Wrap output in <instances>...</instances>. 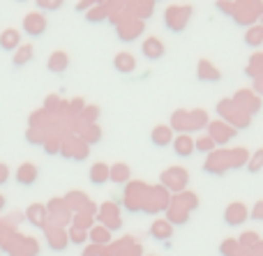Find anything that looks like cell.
<instances>
[{
    "instance_id": "obj_1",
    "label": "cell",
    "mask_w": 263,
    "mask_h": 256,
    "mask_svg": "<svg viewBox=\"0 0 263 256\" xmlns=\"http://www.w3.org/2000/svg\"><path fill=\"white\" fill-rule=\"evenodd\" d=\"M199 208V196L194 192H180V194H173V199L168 201L166 208V220L171 224H185L187 217H190L192 210Z\"/></svg>"
},
{
    "instance_id": "obj_2",
    "label": "cell",
    "mask_w": 263,
    "mask_h": 256,
    "mask_svg": "<svg viewBox=\"0 0 263 256\" xmlns=\"http://www.w3.org/2000/svg\"><path fill=\"white\" fill-rule=\"evenodd\" d=\"M217 115L227 125H231L233 129H245V127H250V123H252V115L245 113V111H242L233 100H229V97L217 104Z\"/></svg>"
},
{
    "instance_id": "obj_3",
    "label": "cell",
    "mask_w": 263,
    "mask_h": 256,
    "mask_svg": "<svg viewBox=\"0 0 263 256\" xmlns=\"http://www.w3.org/2000/svg\"><path fill=\"white\" fill-rule=\"evenodd\" d=\"M233 21L240 26H254L263 16V0H233Z\"/></svg>"
},
{
    "instance_id": "obj_4",
    "label": "cell",
    "mask_w": 263,
    "mask_h": 256,
    "mask_svg": "<svg viewBox=\"0 0 263 256\" xmlns=\"http://www.w3.org/2000/svg\"><path fill=\"white\" fill-rule=\"evenodd\" d=\"M159 183H162V187L166 189V192L180 194V192H185L187 183H190V173H187V169H182V166H168L162 173Z\"/></svg>"
},
{
    "instance_id": "obj_5",
    "label": "cell",
    "mask_w": 263,
    "mask_h": 256,
    "mask_svg": "<svg viewBox=\"0 0 263 256\" xmlns=\"http://www.w3.org/2000/svg\"><path fill=\"white\" fill-rule=\"evenodd\" d=\"M190 16H192V7H187V5H171L164 12V26L171 32H180L185 30Z\"/></svg>"
},
{
    "instance_id": "obj_6",
    "label": "cell",
    "mask_w": 263,
    "mask_h": 256,
    "mask_svg": "<svg viewBox=\"0 0 263 256\" xmlns=\"http://www.w3.org/2000/svg\"><path fill=\"white\" fill-rule=\"evenodd\" d=\"M116 28H118V37L123 42H132L136 40V37L143 32V21L141 18H136L134 14L125 12L120 18H116Z\"/></svg>"
},
{
    "instance_id": "obj_7",
    "label": "cell",
    "mask_w": 263,
    "mask_h": 256,
    "mask_svg": "<svg viewBox=\"0 0 263 256\" xmlns=\"http://www.w3.org/2000/svg\"><path fill=\"white\" fill-rule=\"evenodd\" d=\"M60 155L69 157V160L83 162L88 157V143L81 136H67L63 139V146H60Z\"/></svg>"
},
{
    "instance_id": "obj_8",
    "label": "cell",
    "mask_w": 263,
    "mask_h": 256,
    "mask_svg": "<svg viewBox=\"0 0 263 256\" xmlns=\"http://www.w3.org/2000/svg\"><path fill=\"white\" fill-rule=\"evenodd\" d=\"M97 220H100L102 226H106L109 231H118L123 226V220H120V210L114 201H106L100 206L97 210Z\"/></svg>"
},
{
    "instance_id": "obj_9",
    "label": "cell",
    "mask_w": 263,
    "mask_h": 256,
    "mask_svg": "<svg viewBox=\"0 0 263 256\" xmlns=\"http://www.w3.org/2000/svg\"><path fill=\"white\" fill-rule=\"evenodd\" d=\"M208 136L215 141V146H224V143H229L231 139H236L238 129H233L231 125H227L224 120H210L208 123Z\"/></svg>"
},
{
    "instance_id": "obj_10",
    "label": "cell",
    "mask_w": 263,
    "mask_h": 256,
    "mask_svg": "<svg viewBox=\"0 0 263 256\" xmlns=\"http://www.w3.org/2000/svg\"><path fill=\"white\" fill-rule=\"evenodd\" d=\"M229 169H231V164H229V150L210 152L208 160H205V164H203L205 173H213V175H222V173H227Z\"/></svg>"
},
{
    "instance_id": "obj_11",
    "label": "cell",
    "mask_w": 263,
    "mask_h": 256,
    "mask_svg": "<svg viewBox=\"0 0 263 256\" xmlns=\"http://www.w3.org/2000/svg\"><path fill=\"white\" fill-rule=\"evenodd\" d=\"M233 102H236L238 106H240L245 113H256V111H261V97L259 95H254L252 90H238L236 95L231 97Z\"/></svg>"
},
{
    "instance_id": "obj_12",
    "label": "cell",
    "mask_w": 263,
    "mask_h": 256,
    "mask_svg": "<svg viewBox=\"0 0 263 256\" xmlns=\"http://www.w3.org/2000/svg\"><path fill=\"white\" fill-rule=\"evenodd\" d=\"M247 217H250V210H247L245 203L236 201V203H229L227 210H224V222H227L229 226H240L247 222Z\"/></svg>"
},
{
    "instance_id": "obj_13",
    "label": "cell",
    "mask_w": 263,
    "mask_h": 256,
    "mask_svg": "<svg viewBox=\"0 0 263 256\" xmlns=\"http://www.w3.org/2000/svg\"><path fill=\"white\" fill-rule=\"evenodd\" d=\"M23 30L30 37H40L46 30V16L42 12H30L23 16Z\"/></svg>"
},
{
    "instance_id": "obj_14",
    "label": "cell",
    "mask_w": 263,
    "mask_h": 256,
    "mask_svg": "<svg viewBox=\"0 0 263 256\" xmlns=\"http://www.w3.org/2000/svg\"><path fill=\"white\" fill-rule=\"evenodd\" d=\"M44 233H46V243H49V247L53 249V252H63L69 245L67 231H63V226H46Z\"/></svg>"
},
{
    "instance_id": "obj_15",
    "label": "cell",
    "mask_w": 263,
    "mask_h": 256,
    "mask_svg": "<svg viewBox=\"0 0 263 256\" xmlns=\"http://www.w3.org/2000/svg\"><path fill=\"white\" fill-rule=\"evenodd\" d=\"M37 178H40V169H37L35 164H30V162H23V164L16 169V183L21 185V187L35 185Z\"/></svg>"
},
{
    "instance_id": "obj_16",
    "label": "cell",
    "mask_w": 263,
    "mask_h": 256,
    "mask_svg": "<svg viewBox=\"0 0 263 256\" xmlns=\"http://www.w3.org/2000/svg\"><path fill=\"white\" fill-rule=\"evenodd\" d=\"M26 220L30 222L32 226H37V229H46L49 210H46V206H42V203H32V206H28V210H26Z\"/></svg>"
},
{
    "instance_id": "obj_17",
    "label": "cell",
    "mask_w": 263,
    "mask_h": 256,
    "mask_svg": "<svg viewBox=\"0 0 263 256\" xmlns=\"http://www.w3.org/2000/svg\"><path fill=\"white\" fill-rule=\"evenodd\" d=\"M173 152L178 157H192V152H196L192 134H178V136H173Z\"/></svg>"
},
{
    "instance_id": "obj_18",
    "label": "cell",
    "mask_w": 263,
    "mask_h": 256,
    "mask_svg": "<svg viewBox=\"0 0 263 256\" xmlns=\"http://www.w3.org/2000/svg\"><path fill=\"white\" fill-rule=\"evenodd\" d=\"M150 235L159 243H168L173 235V224L168 220H155L153 226H150Z\"/></svg>"
},
{
    "instance_id": "obj_19",
    "label": "cell",
    "mask_w": 263,
    "mask_h": 256,
    "mask_svg": "<svg viewBox=\"0 0 263 256\" xmlns=\"http://www.w3.org/2000/svg\"><path fill=\"white\" fill-rule=\"evenodd\" d=\"M114 247V254L116 256H141L143 254V247L139 243H134V238H123L120 243L111 245Z\"/></svg>"
},
{
    "instance_id": "obj_20",
    "label": "cell",
    "mask_w": 263,
    "mask_h": 256,
    "mask_svg": "<svg viewBox=\"0 0 263 256\" xmlns=\"http://www.w3.org/2000/svg\"><path fill=\"white\" fill-rule=\"evenodd\" d=\"M141 51H143V55L148 60H159L164 55V42L159 37H148L143 42V46H141Z\"/></svg>"
},
{
    "instance_id": "obj_21",
    "label": "cell",
    "mask_w": 263,
    "mask_h": 256,
    "mask_svg": "<svg viewBox=\"0 0 263 256\" xmlns=\"http://www.w3.org/2000/svg\"><path fill=\"white\" fill-rule=\"evenodd\" d=\"M168 127L173 129V132H180V134H190L192 127H190V111L185 109H178L176 113L171 115V125Z\"/></svg>"
},
{
    "instance_id": "obj_22",
    "label": "cell",
    "mask_w": 263,
    "mask_h": 256,
    "mask_svg": "<svg viewBox=\"0 0 263 256\" xmlns=\"http://www.w3.org/2000/svg\"><path fill=\"white\" fill-rule=\"evenodd\" d=\"M21 46V35L16 28H7L0 32V49L3 51H16Z\"/></svg>"
},
{
    "instance_id": "obj_23",
    "label": "cell",
    "mask_w": 263,
    "mask_h": 256,
    "mask_svg": "<svg viewBox=\"0 0 263 256\" xmlns=\"http://www.w3.org/2000/svg\"><path fill=\"white\" fill-rule=\"evenodd\" d=\"M132 178V169L127 164H123V162H118V164H114L109 169V180L116 185H127Z\"/></svg>"
},
{
    "instance_id": "obj_24",
    "label": "cell",
    "mask_w": 263,
    "mask_h": 256,
    "mask_svg": "<svg viewBox=\"0 0 263 256\" xmlns=\"http://www.w3.org/2000/svg\"><path fill=\"white\" fill-rule=\"evenodd\" d=\"M49 72H53V74H63L65 69L69 67V55L65 53V51H53V53L49 55Z\"/></svg>"
},
{
    "instance_id": "obj_25",
    "label": "cell",
    "mask_w": 263,
    "mask_h": 256,
    "mask_svg": "<svg viewBox=\"0 0 263 256\" xmlns=\"http://www.w3.org/2000/svg\"><path fill=\"white\" fill-rule=\"evenodd\" d=\"M88 240H90L92 245L106 247V245H111V231L106 229V226H102V224H95L90 231H88Z\"/></svg>"
},
{
    "instance_id": "obj_26",
    "label": "cell",
    "mask_w": 263,
    "mask_h": 256,
    "mask_svg": "<svg viewBox=\"0 0 263 256\" xmlns=\"http://www.w3.org/2000/svg\"><path fill=\"white\" fill-rule=\"evenodd\" d=\"M114 67L118 69L120 74H132L136 69V58L132 53H127V51H120L114 58Z\"/></svg>"
},
{
    "instance_id": "obj_27",
    "label": "cell",
    "mask_w": 263,
    "mask_h": 256,
    "mask_svg": "<svg viewBox=\"0 0 263 256\" xmlns=\"http://www.w3.org/2000/svg\"><path fill=\"white\" fill-rule=\"evenodd\" d=\"M222 78V72H219L217 67H215L210 60H199V81H219Z\"/></svg>"
},
{
    "instance_id": "obj_28",
    "label": "cell",
    "mask_w": 263,
    "mask_h": 256,
    "mask_svg": "<svg viewBox=\"0 0 263 256\" xmlns=\"http://www.w3.org/2000/svg\"><path fill=\"white\" fill-rule=\"evenodd\" d=\"M150 139H153L155 146L164 148V146H168V143H173V129L168 127V125H157V127L153 129V134H150Z\"/></svg>"
},
{
    "instance_id": "obj_29",
    "label": "cell",
    "mask_w": 263,
    "mask_h": 256,
    "mask_svg": "<svg viewBox=\"0 0 263 256\" xmlns=\"http://www.w3.org/2000/svg\"><path fill=\"white\" fill-rule=\"evenodd\" d=\"M109 164H104V162H95V164L90 166V173H88V178H90L92 185H104L109 183Z\"/></svg>"
},
{
    "instance_id": "obj_30",
    "label": "cell",
    "mask_w": 263,
    "mask_h": 256,
    "mask_svg": "<svg viewBox=\"0 0 263 256\" xmlns=\"http://www.w3.org/2000/svg\"><path fill=\"white\" fill-rule=\"evenodd\" d=\"M32 55H35V49H32L30 44H21L16 51H14L12 65L14 67H23V65H28L32 60Z\"/></svg>"
},
{
    "instance_id": "obj_31",
    "label": "cell",
    "mask_w": 263,
    "mask_h": 256,
    "mask_svg": "<svg viewBox=\"0 0 263 256\" xmlns=\"http://www.w3.org/2000/svg\"><path fill=\"white\" fill-rule=\"evenodd\" d=\"M247 162H250L247 148H231L229 150V164H231V169H242V166H247Z\"/></svg>"
},
{
    "instance_id": "obj_32",
    "label": "cell",
    "mask_w": 263,
    "mask_h": 256,
    "mask_svg": "<svg viewBox=\"0 0 263 256\" xmlns=\"http://www.w3.org/2000/svg\"><path fill=\"white\" fill-rule=\"evenodd\" d=\"M219 252H222V256H252L245 247H240L238 240H233V238L224 240V243L219 245Z\"/></svg>"
},
{
    "instance_id": "obj_33",
    "label": "cell",
    "mask_w": 263,
    "mask_h": 256,
    "mask_svg": "<svg viewBox=\"0 0 263 256\" xmlns=\"http://www.w3.org/2000/svg\"><path fill=\"white\" fill-rule=\"evenodd\" d=\"M208 123H210V118H208V113H205L203 109L190 111V127H192V132H196V129H205V127H208Z\"/></svg>"
},
{
    "instance_id": "obj_34",
    "label": "cell",
    "mask_w": 263,
    "mask_h": 256,
    "mask_svg": "<svg viewBox=\"0 0 263 256\" xmlns=\"http://www.w3.org/2000/svg\"><path fill=\"white\" fill-rule=\"evenodd\" d=\"M245 74H247V76H250V78L263 76V53H261V51H256V53H252L250 65H247Z\"/></svg>"
},
{
    "instance_id": "obj_35",
    "label": "cell",
    "mask_w": 263,
    "mask_h": 256,
    "mask_svg": "<svg viewBox=\"0 0 263 256\" xmlns=\"http://www.w3.org/2000/svg\"><path fill=\"white\" fill-rule=\"evenodd\" d=\"M111 16V7L109 5H95V7H90L86 12V18L92 23H100V21H106V18Z\"/></svg>"
},
{
    "instance_id": "obj_36",
    "label": "cell",
    "mask_w": 263,
    "mask_h": 256,
    "mask_svg": "<svg viewBox=\"0 0 263 256\" xmlns=\"http://www.w3.org/2000/svg\"><path fill=\"white\" fill-rule=\"evenodd\" d=\"M245 44L247 46H263V26H261V23H254V26L247 28Z\"/></svg>"
},
{
    "instance_id": "obj_37",
    "label": "cell",
    "mask_w": 263,
    "mask_h": 256,
    "mask_svg": "<svg viewBox=\"0 0 263 256\" xmlns=\"http://www.w3.org/2000/svg\"><path fill=\"white\" fill-rule=\"evenodd\" d=\"M79 136L83 139V141L88 143V146H92V143H97L102 139V129L95 125H81V132H79Z\"/></svg>"
},
{
    "instance_id": "obj_38",
    "label": "cell",
    "mask_w": 263,
    "mask_h": 256,
    "mask_svg": "<svg viewBox=\"0 0 263 256\" xmlns=\"http://www.w3.org/2000/svg\"><path fill=\"white\" fill-rule=\"evenodd\" d=\"M194 150L203 152V155H210V152H215V141L208 136V134H205V136L194 139Z\"/></svg>"
},
{
    "instance_id": "obj_39",
    "label": "cell",
    "mask_w": 263,
    "mask_h": 256,
    "mask_svg": "<svg viewBox=\"0 0 263 256\" xmlns=\"http://www.w3.org/2000/svg\"><path fill=\"white\" fill-rule=\"evenodd\" d=\"M72 226H79V229H83V231H90L92 229V215L90 212H74Z\"/></svg>"
},
{
    "instance_id": "obj_40",
    "label": "cell",
    "mask_w": 263,
    "mask_h": 256,
    "mask_svg": "<svg viewBox=\"0 0 263 256\" xmlns=\"http://www.w3.org/2000/svg\"><path fill=\"white\" fill-rule=\"evenodd\" d=\"M67 240L72 245H86L88 243V231L79 229V226H72V229L67 231Z\"/></svg>"
},
{
    "instance_id": "obj_41",
    "label": "cell",
    "mask_w": 263,
    "mask_h": 256,
    "mask_svg": "<svg viewBox=\"0 0 263 256\" xmlns=\"http://www.w3.org/2000/svg\"><path fill=\"white\" fill-rule=\"evenodd\" d=\"M259 235L254 233V231H245V233L240 235V238H238V243H240V247H245L247 252H252V249L256 247V245H259Z\"/></svg>"
},
{
    "instance_id": "obj_42",
    "label": "cell",
    "mask_w": 263,
    "mask_h": 256,
    "mask_svg": "<svg viewBox=\"0 0 263 256\" xmlns=\"http://www.w3.org/2000/svg\"><path fill=\"white\" fill-rule=\"evenodd\" d=\"M261 169H263V148H259L254 155H250V162H247V171L250 173H259Z\"/></svg>"
},
{
    "instance_id": "obj_43",
    "label": "cell",
    "mask_w": 263,
    "mask_h": 256,
    "mask_svg": "<svg viewBox=\"0 0 263 256\" xmlns=\"http://www.w3.org/2000/svg\"><path fill=\"white\" fill-rule=\"evenodd\" d=\"M97 118H100V109L97 106H86L79 115V120H83V125H95Z\"/></svg>"
},
{
    "instance_id": "obj_44",
    "label": "cell",
    "mask_w": 263,
    "mask_h": 256,
    "mask_svg": "<svg viewBox=\"0 0 263 256\" xmlns=\"http://www.w3.org/2000/svg\"><path fill=\"white\" fill-rule=\"evenodd\" d=\"M63 109L67 111L69 115H77V118H79V115H81V111L86 109V104H83V100H81V97H74L72 102H67V104H63Z\"/></svg>"
},
{
    "instance_id": "obj_45",
    "label": "cell",
    "mask_w": 263,
    "mask_h": 256,
    "mask_svg": "<svg viewBox=\"0 0 263 256\" xmlns=\"http://www.w3.org/2000/svg\"><path fill=\"white\" fill-rule=\"evenodd\" d=\"M60 146H63V139H58V136H46V141H44V152H46V155H58V152H60Z\"/></svg>"
},
{
    "instance_id": "obj_46",
    "label": "cell",
    "mask_w": 263,
    "mask_h": 256,
    "mask_svg": "<svg viewBox=\"0 0 263 256\" xmlns=\"http://www.w3.org/2000/svg\"><path fill=\"white\" fill-rule=\"evenodd\" d=\"M26 136H28V143H37V146H44V141H46V134L40 127H30Z\"/></svg>"
},
{
    "instance_id": "obj_47",
    "label": "cell",
    "mask_w": 263,
    "mask_h": 256,
    "mask_svg": "<svg viewBox=\"0 0 263 256\" xmlns=\"http://www.w3.org/2000/svg\"><path fill=\"white\" fill-rule=\"evenodd\" d=\"M65 0H37V7L40 9H46V12H55V9L63 7Z\"/></svg>"
},
{
    "instance_id": "obj_48",
    "label": "cell",
    "mask_w": 263,
    "mask_h": 256,
    "mask_svg": "<svg viewBox=\"0 0 263 256\" xmlns=\"http://www.w3.org/2000/svg\"><path fill=\"white\" fill-rule=\"evenodd\" d=\"M63 109V104H60V97L58 95H49L44 100V111H58Z\"/></svg>"
},
{
    "instance_id": "obj_49",
    "label": "cell",
    "mask_w": 263,
    "mask_h": 256,
    "mask_svg": "<svg viewBox=\"0 0 263 256\" xmlns=\"http://www.w3.org/2000/svg\"><path fill=\"white\" fill-rule=\"evenodd\" d=\"M233 7H236V3H233V0H217V9L222 14H229V16H233Z\"/></svg>"
},
{
    "instance_id": "obj_50",
    "label": "cell",
    "mask_w": 263,
    "mask_h": 256,
    "mask_svg": "<svg viewBox=\"0 0 263 256\" xmlns=\"http://www.w3.org/2000/svg\"><path fill=\"white\" fill-rule=\"evenodd\" d=\"M250 217L254 222H263V201H256L254 203V208L250 210Z\"/></svg>"
},
{
    "instance_id": "obj_51",
    "label": "cell",
    "mask_w": 263,
    "mask_h": 256,
    "mask_svg": "<svg viewBox=\"0 0 263 256\" xmlns=\"http://www.w3.org/2000/svg\"><path fill=\"white\" fill-rule=\"evenodd\" d=\"M9 166L7 164H3V162H0V187H3V185H7L9 183Z\"/></svg>"
},
{
    "instance_id": "obj_52",
    "label": "cell",
    "mask_w": 263,
    "mask_h": 256,
    "mask_svg": "<svg viewBox=\"0 0 263 256\" xmlns=\"http://www.w3.org/2000/svg\"><path fill=\"white\" fill-rule=\"evenodd\" d=\"M252 92L254 95H259V97H263V76H256V78H252Z\"/></svg>"
},
{
    "instance_id": "obj_53",
    "label": "cell",
    "mask_w": 263,
    "mask_h": 256,
    "mask_svg": "<svg viewBox=\"0 0 263 256\" xmlns=\"http://www.w3.org/2000/svg\"><path fill=\"white\" fill-rule=\"evenodd\" d=\"M100 252H102L100 245H92V243H90V245H88V247L81 252V256H100Z\"/></svg>"
},
{
    "instance_id": "obj_54",
    "label": "cell",
    "mask_w": 263,
    "mask_h": 256,
    "mask_svg": "<svg viewBox=\"0 0 263 256\" xmlns=\"http://www.w3.org/2000/svg\"><path fill=\"white\" fill-rule=\"evenodd\" d=\"M95 0H79V3H77V9H79V12H88V9H90V7H95Z\"/></svg>"
},
{
    "instance_id": "obj_55",
    "label": "cell",
    "mask_w": 263,
    "mask_h": 256,
    "mask_svg": "<svg viewBox=\"0 0 263 256\" xmlns=\"http://www.w3.org/2000/svg\"><path fill=\"white\" fill-rule=\"evenodd\" d=\"M250 254H252V256H263V240H259V245H256V247L252 249Z\"/></svg>"
},
{
    "instance_id": "obj_56",
    "label": "cell",
    "mask_w": 263,
    "mask_h": 256,
    "mask_svg": "<svg viewBox=\"0 0 263 256\" xmlns=\"http://www.w3.org/2000/svg\"><path fill=\"white\" fill-rule=\"evenodd\" d=\"M100 256H116V254H114V247H111V245H106V247H102Z\"/></svg>"
},
{
    "instance_id": "obj_57",
    "label": "cell",
    "mask_w": 263,
    "mask_h": 256,
    "mask_svg": "<svg viewBox=\"0 0 263 256\" xmlns=\"http://www.w3.org/2000/svg\"><path fill=\"white\" fill-rule=\"evenodd\" d=\"M3 208H5V196L0 194V212H3Z\"/></svg>"
},
{
    "instance_id": "obj_58",
    "label": "cell",
    "mask_w": 263,
    "mask_h": 256,
    "mask_svg": "<svg viewBox=\"0 0 263 256\" xmlns=\"http://www.w3.org/2000/svg\"><path fill=\"white\" fill-rule=\"evenodd\" d=\"M95 3H97V5H106V0H95Z\"/></svg>"
},
{
    "instance_id": "obj_59",
    "label": "cell",
    "mask_w": 263,
    "mask_h": 256,
    "mask_svg": "<svg viewBox=\"0 0 263 256\" xmlns=\"http://www.w3.org/2000/svg\"><path fill=\"white\" fill-rule=\"evenodd\" d=\"M259 23H261V26H263V16H261V18H259Z\"/></svg>"
},
{
    "instance_id": "obj_60",
    "label": "cell",
    "mask_w": 263,
    "mask_h": 256,
    "mask_svg": "<svg viewBox=\"0 0 263 256\" xmlns=\"http://www.w3.org/2000/svg\"><path fill=\"white\" fill-rule=\"evenodd\" d=\"M16 3H26V0H16Z\"/></svg>"
}]
</instances>
